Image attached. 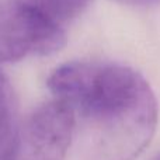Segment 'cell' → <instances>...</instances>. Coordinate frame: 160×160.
I'll return each mask as SVG.
<instances>
[{
	"label": "cell",
	"instance_id": "1",
	"mask_svg": "<svg viewBox=\"0 0 160 160\" xmlns=\"http://www.w3.org/2000/svg\"><path fill=\"white\" fill-rule=\"evenodd\" d=\"M48 87L80 122L87 160H133L155 135L158 101L132 68L70 62L51 73Z\"/></svg>",
	"mask_w": 160,
	"mask_h": 160
},
{
	"label": "cell",
	"instance_id": "2",
	"mask_svg": "<svg viewBox=\"0 0 160 160\" xmlns=\"http://www.w3.org/2000/svg\"><path fill=\"white\" fill-rule=\"evenodd\" d=\"M61 24L51 20L32 0L0 2V62L28 55H51L65 45Z\"/></svg>",
	"mask_w": 160,
	"mask_h": 160
},
{
	"label": "cell",
	"instance_id": "3",
	"mask_svg": "<svg viewBox=\"0 0 160 160\" xmlns=\"http://www.w3.org/2000/svg\"><path fill=\"white\" fill-rule=\"evenodd\" d=\"M75 129L69 105L58 98L45 102L18 127L7 160H63Z\"/></svg>",
	"mask_w": 160,
	"mask_h": 160
},
{
	"label": "cell",
	"instance_id": "4",
	"mask_svg": "<svg viewBox=\"0 0 160 160\" xmlns=\"http://www.w3.org/2000/svg\"><path fill=\"white\" fill-rule=\"evenodd\" d=\"M17 102L10 80L0 70V160H7L18 131Z\"/></svg>",
	"mask_w": 160,
	"mask_h": 160
},
{
	"label": "cell",
	"instance_id": "5",
	"mask_svg": "<svg viewBox=\"0 0 160 160\" xmlns=\"http://www.w3.org/2000/svg\"><path fill=\"white\" fill-rule=\"evenodd\" d=\"M32 2L51 20L62 25V22L78 17L86 8L88 0H32Z\"/></svg>",
	"mask_w": 160,
	"mask_h": 160
},
{
	"label": "cell",
	"instance_id": "6",
	"mask_svg": "<svg viewBox=\"0 0 160 160\" xmlns=\"http://www.w3.org/2000/svg\"><path fill=\"white\" fill-rule=\"evenodd\" d=\"M115 2H119L122 4L128 6H152L160 3V0H115Z\"/></svg>",
	"mask_w": 160,
	"mask_h": 160
},
{
	"label": "cell",
	"instance_id": "7",
	"mask_svg": "<svg viewBox=\"0 0 160 160\" xmlns=\"http://www.w3.org/2000/svg\"><path fill=\"white\" fill-rule=\"evenodd\" d=\"M153 160H160V155H158V156H156V158L153 159Z\"/></svg>",
	"mask_w": 160,
	"mask_h": 160
}]
</instances>
